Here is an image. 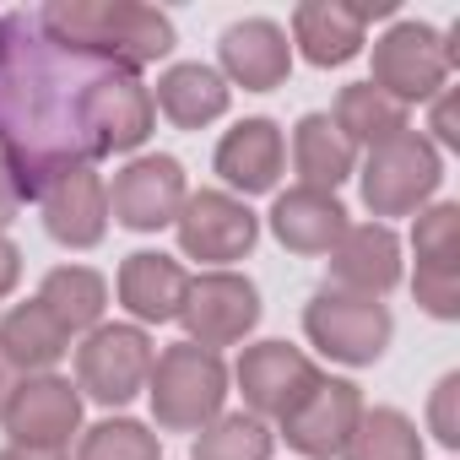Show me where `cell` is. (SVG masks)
Returning a JSON list of instances; mask_svg holds the SVG:
<instances>
[{"label":"cell","mask_w":460,"mask_h":460,"mask_svg":"<svg viewBox=\"0 0 460 460\" xmlns=\"http://www.w3.org/2000/svg\"><path fill=\"white\" fill-rule=\"evenodd\" d=\"M217 173L227 190H239V195H266L277 190L282 179V163H288V141L277 130V119H239L234 130H227L217 141Z\"/></svg>","instance_id":"cell-18"},{"label":"cell","mask_w":460,"mask_h":460,"mask_svg":"<svg viewBox=\"0 0 460 460\" xmlns=\"http://www.w3.org/2000/svg\"><path fill=\"white\" fill-rule=\"evenodd\" d=\"M433 136H438L444 146H460V114H455V93H449V87L433 98Z\"/></svg>","instance_id":"cell-33"},{"label":"cell","mask_w":460,"mask_h":460,"mask_svg":"<svg viewBox=\"0 0 460 460\" xmlns=\"http://www.w3.org/2000/svg\"><path fill=\"white\" fill-rule=\"evenodd\" d=\"M449 82V44L428 22H395L374 44V87L395 103H433Z\"/></svg>","instance_id":"cell-7"},{"label":"cell","mask_w":460,"mask_h":460,"mask_svg":"<svg viewBox=\"0 0 460 460\" xmlns=\"http://www.w3.org/2000/svg\"><path fill=\"white\" fill-rule=\"evenodd\" d=\"M0 422H6L12 444H28V449H71V433L82 428V390L60 374H28L17 379L6 411H0Z\"/></svg>","instance_id":"cell-11"},{"label":"cell","mask_w":460,"mask_h":460,"mask_svg":"<svg viewBox=\"0 0 460 460\" xmlns=\"http://www.w3.org/2000/svg\"><path fill=\"white\" fill-rule=\"evenodd\" d=\"M271 234L288 255H331L336 239L347 234V206L331 195V190H309V184H293L277 195L271 206Z\"/></svg>","instance_id":"cell-19"},{"label":"cell","mask_w":460,"mask_h":460,"mask_svg":"<svg viewBox=\"0 0 460 460\" xmlns=\"http://www.w3.org/2000/svg\"><path fill=\"white\" fill-rule=\"evenodd\" d=\"M184 266L163 250H136L119 266V304L136 314V325H168L184 309Z\"/></svg>","instance_id":"cell-20"},{"label":"cell","mask_w":460,"mask_h":460,"mask_svg":"<svg viewBox=\"0 0 460 460\" xmlns=\"http://www.w3.org/2000/svg\"><path fill=\"white\" fill-rule=\"evenodd\" d=\"M0 460H66L60 449H28V444H6L0 449Z\"/></svg>","instance_id":"cell-36"},{"label":"cell","mask_w":460,"mask_h":460,"mask_svg":"<svg viewBox=\"0 0 460 460\" xmlns=\"http://www.w3.org/2000/svg\"><path fill=\"white\" fill-rule=\"evenodd\" d=\"M98 66L39 28V12H0V163L22 200H39L60 173L93 168L87 98Z\"/></svg>","instance_id":"cell-1"},{"label":"cell","mask_w":460,"mask_h":460,"mask_svg":"<svg viewBox=\"0 0 460 460\" xmlns=\"http://www.w3.org/2000/svg\"><path fill=\"white\" fill-rule=\"evenodd\" d=\"M358 417H363V390H358L352 379H325V374H320V385L282 417V433H288V444H293L298 455L331 460V455L347 449Z\"/></svg>","instance_id":"cell-14"},{"label":"cell","mask_w":460,"mask_h":460,"mask_svg":"<svg viewBox=\"0 0 460 460\" xmlns=\"http://www.w3.org/2000/svg\"><path fill=\"white\" fill-rule=\"evenodd\" d=\"M179 320H184L190 341L206 347V352L239 347V341L261 325V293H255V282L239 277V271H206V277H190Z\"/></svg>","instance_id":"cell-8"},{"label":"cell","mask_w":460,"mask_h":460,"mask_svg":"<svg viewBox=\"0 0 460 460\" xmlns=\"http://www.w3.org/2000/svg\"><path fill=\"white\" fill-rule=\"evenodd\" d=\"M341 460H422V433L395 406H374V411L363 406V417H358Z\"/></svg>","instance_id":"cell-27"},{"label":"cell","mask_w":460,"mask_h":460,"mask_svg":"<svg viewBox=\"0 0 460 460\" xmlns=\"http://www.w3.org/2000/svg\"><path fill=\"white\" fill-rule=\"evenodd\" d=\"M157 125L152 109V87L130 71H103L93 98H87V141L93 157H114V152H136Z\"/></svg>","instance_id":"cell-13"},{"label":"cell","mask_w":460,"mask_h":460,"mask_svg":"<svg viewBox=\"0 0 460 460\" xmlns=\"http://www.w3.org/2000/svg\"><path fill=\"white\" fill-rule=\"evenodd\" d=\"M438 179H444L438 146L422 130H401L395 141L368 152V163H363V206L374 217H411V211H422L433 200Z\"/></svg>","instance_id":"cell-5"},{"label":"cell","mask_w":460,"mask_h":460,"mask_svg":"<svg viewBox=\"0 0 460 460\" xmlns=\"http://www.w3.org/2000/svg\"><path fill=\"white\" fill-rule=\"evenodd\" d=\"M222 82H239L244 93H277L293 71V44L271 17H244L217 44Z\"/></svg>","instance_id":"cell-15"},{"label":"cell","mask_w":460,"mask_h":460,"mask_svg":"<svg viewBox=\"0 0 460 460\" xmlns=\"http://www.w3.org/2000/svg\"><path fill=\"white\" fill-rule=\"evenodd\" d=\"M44 227H49V239L66 244V250H93L103 244L109 234V184L93 173V168H71L60 173L44 195Z\"/></svg>","instance_id":"cell-16"},{"label":"cell","mask_w":460,"mask_h":460,"mask_svg":"<svg viewBox=\"0 0 460 460\" xmlns=\"http://www.w3.org/2000/svg\"><path fill=\"white\" fill-rule=\"evenodd\" d=\"M152 336L141 325H98L76 347V390L98 406H125L146 390L152 374Z\"/></svg>","instance_id":"cell-6"},{"label":"cell","mask_w":460,"mask_h":460,"mask_svg":"<svg viewBox=\"0 0 460 460\" xmlns=\"http://www.w3.org/2000/svg\"><path fill=\"white\" fill-rule=\"evenodd\" d=\"M411 250H417V271H428V277H460V206L438 200V206L417 211Z\"/></svg>","instance_id":"cell-29"},{"label":"cell","mask_w":460,"mask_h":460,"mask_svg":"<svg viewBox=\"0 0 460 460\" xmlns=\"http://www.w3.org/2000/svg\"><path fill=\"white\" fill-rule=\"evenodd\" d=\"M271 449H277V433L261 417L234 411L200 428V438L190 444V460H271Z\"/></svg>","instance_id":"cell-28"},{"label":"cell","mask_w":460,"mask_h":460,"mask_svg":"<svg viewBox=\"0 0 460 460\" xmlns=\"http://www.w3.org/2000/svg\"><path fill=\"white\" fill-rule=\"evenodd\" d=\"M39 28L55 44L130 76L173 49V22L157 6H136V0H55L39 12Z\"/></svg>","instance_id":"cell-2"},{"label":"cell","mask_w":460,"mask_h":460,"mask_svg":"<svg viewBox=\"0 0 460 460\" xmlns=\"http://www.w3.org/2000/svg\"><path fill=\"white\" fill-rule=\"evenodd\" d=\"M12 390H17V368L0 358V411H6V401H12Z\"/></svg>","instance_id":"cell-37"},{"label":"cell","mask_w":460,"mask_h":460,"mask_svg":"<svg viewBox=\"0 0 460 460\" xmlns=\"http://www.w3.org/2000/svg\"><path fill=\"white\" fill-rule=\"evenodd\" d=\"M411 293H417V304L433 320H460V277H428V271H417Z\"/></svg>","instance_id":"cell-31"},{"label":"cell","mask_w":460,"mask_h":460,"mask_svg":"<svg viewBox=\"0 0 460 460\" xmlns=\"http://www.w3.org/2000/svg\"><path fill=\"white\" fill-rule=\"evenodd\" d=\"M39 304L60 320L66 336L98 331V320H103V309H109V282H103L98 271H87V266H55V271L44 277V288H39Z\"/></svg>","instance_id":"cell-26"},{"label":"cell","mask_w":460,"mask_h":460,"mask_svg":"<svg viewBox=\"0 0 460 460\" xmlns=\"http://www.w3.org/2000/svg\"><path fill=\"white\" fill-rule=\"evenodd\" d=\"M146 395H152V417L163 433H200L222 417L227 401V363L195 341H173L152 358L146 374Z\"/></svg>","instance_id":"cell-3"},{"label":"cell","mask_w":460,"mask_h":460,"mask_svg":"<svg viewBox=\"0 0 460 460\" xmlns=\"http://www.w3.org/2000/svg\"><path fill=\"white\" fill-rule=\"evenodd\" d=\"M190 200V184H184V168L179 157H130L114 184H109V217L119 227H130V234H157V227H168Z\"/></svg>","instance_id":"cell-10"},{"label":"cell","mask_w":460,"mask_h":460,"mask_svg":"<svg viewBox=\"0 0 460 460\" xmlns=\"http://www.w3.org/2000/svg\"><path fill=\"white\" fill-rule=\"evenodd\" d=\"M293 168L304 173L309 190H341L358 173V146L331 125V114H304L293 125Z\"/></svg>","instance_id":"cell-24"},{"label":"cell","mask_w":460,"mask_h":460,"mask_svg":"<svg viewBox=\"0 0 460 460\" xmlns=\"http://www.w3.org/2000/svg\"><path fill=\"white\" fill-rule=\"evenodd\" d=\"M66 352H71V336L60 331V320L39 298L6 309V320H0V358H6L22 379L28 374H49Z\"/></svg>","instance_id":"cell-23"},{"label":"cell","mask_w":460,"mask_h":460,"mask_svg":"<svg viewBox=\"0 0 460 460\" xmlns=\"http://www.w3.org/2000/svg\"><path fill=\"white\" fill-rule=\"evenodd\" d=\"M455 395H460V374H444V379H438V390H433V406H428V422H433V433H438V444H444V449H455V444H460Z\"/></svg>","instance_id":"cell-32"},{"label":"cell","mask_w":460,"mask_h":460,"mask_svg":"<svg viewBox=\"0 0 460 460\" xmlns=\"http://www.w3.org/2000/svg\"><path fill=\"white\" fill-rule=\"evenodd\" d=\"M401 282V239L385 222H347V234L331 250V288L385 298Z\"/></svg>","instance_id":"cell-17"},{"label":"cell","mask_w":460,"mask_h":460,"mask_svg":"<svg viewBox=\"0 0 460 460\" xmlns=\"http://www.w3.org/2000/svg\"><path fill=\"white\" fill-rule=\"evenodd\" d=\"M22 211V195H17V184H12V173H6V163H0V234H6V222Z\"/></svg>","instance_id":"cell-35"},{"label":"cell","mask_w":460,"mask_h":460,"mask_svg":"<svg viewBox=\"0 0 460 460\" xmlns=\"http://www.w3.org/2000/svg\"><path fill=\"white\" fill-rule=\"evenodd\" d=\"M17 277H22V250H17L6 234H0V298L17 288Z\"/></svg>","instance_id":"cell-34"},{"label":"cell","mask_w":460,"mask_h":460,"mask_svg":"<svg viewBox=\"0 0 460 460\" xmlns=\"http://www.w3.org/2000/svg\"><path fill=\"white\" fill-rule=\"evenodd\" d=\"M76 460H163V438L146 422L109 417V422H98V428L82 433Z\"/></svg>","instance_id":"cell-30"},{"label":"cell","mask_w":460,"mask_h":460,"mask_svg":"<svg viewBox=\"0 0 460 460\" xmlns=\"http://www.w3.org/2000/svg\"><path fill=\"white\" fill-rule=\"evenodd\" d=\"M363 12L347 6V0H304V6L293 12V44L304 49L309 66H347L363 55Z\"/></svg>","instance_id":"cell-21"},{"label":"cell","mask_w":460,"mask_h":460,"mask_svg":"<svg viewBox=\"0 0 460 460\" xmlns=\"http://www.w3.org/2000/svg\"><path fill=\"white\" fill-rule=\"evenodd\" d=\"M152 109H163L179 130H200L227 114V82H222V71H211L200 60L168 66L152 87Z\"/></svg>","instance_id":"cell-22"},{"label":"cell","mask_w":460,"mask_h":460,"mask_svg":"<svg viewBox=\"0 0 460 460\" xmlns=\"http://www.w3.org/2000/svg\"><path fill=\"white\" fill-rule=\"evenodd\" d=\"M173 227H179V250L206 266L244 261L261 239V217L227 190H195L184 200V211L173 217Z\"/></svg>","instance_id":"cell-9"},{"label":"cell","mask_w":460,"mask_h":460,"mask_svg":"<svg viewBox=\"0 0 460 460\" xmlns=\"http://www.w3.org/2000/svg\"><path fill=\"white\" fill-rule=\"evenodd\" d=\"M234 379H239V395L250 401V417H261V422L277 417L282 422L320 385V368L288 341H255V347H244Z\"/></svg>","instance_id":"cell-12"},{"label":"cell","mask_w":460,"mask_h":460,"mask_svg":"<svg viewBox=\"0 0 460 460\" xmlns=\"http://www.w3.org/2000/svg\"><path fill=\"white\" fill-rule=\"evenodd\" d=\"M331 125L352 141V146H385V141H395L401 130H411V119H406V103H395L390 93H379L374 82H352V87H341L336 93V114H331Z\"/></svg>","instance_id":"cell-25"},{"label":"cell","mask_w":460,"mask_h":460,"mask_svg":"<svg viewBox=\"0 0 460 460\" xmlns=\"http://www.w3.org/2000/svg\"><path fill=\"white\" fill-rule=\"evenodd\" d=\"M304 336L325 358H336L347 368H368V363L385 358V347L395 336V320L379 298H363V293H347V288L325 282L304 309Z\"/></svg>","instance_id":"cell-4"}]
</instances>
